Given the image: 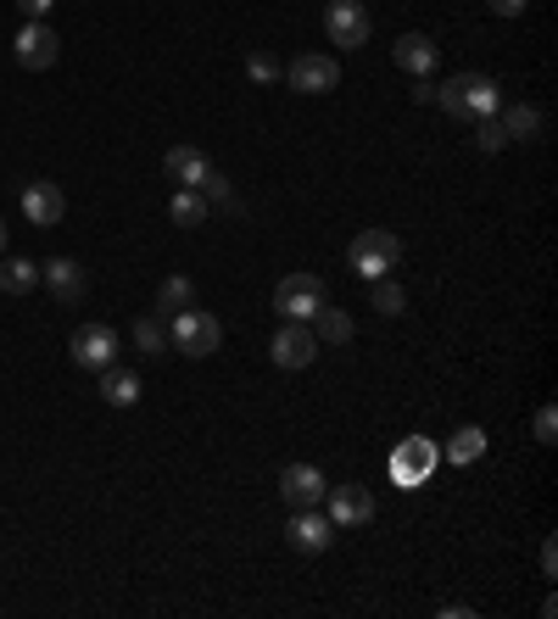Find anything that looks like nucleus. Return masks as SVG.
Returning a JSON list of instances; mask_svg holds the SVG:
<instances>
[{
  "label": "nucleus",
  "instance_id": "nucleus-7",
  "mask_svg": "<svg viewBox=\"0 0 558 619\" xmlns=\"http://www.w3.org/2000/svg\"><path fill=\"white\" fill-rule=\"evenodd\" d=\"M12 51H18V68H29V73H46V68H57V57H62V40H57V29H51L46 18H29V23L18 29Z\"/></svg>",
  "mask_w": 558,
  "mask_h": 619
},
{
  "label": "nucleus",
  "instance_id": "nucleus-10",
  "mask_svg": "<svg viewBox=\"0 0 558 619\" xmlns=\"http://www.w3.org/2000/svg\"><path fill=\"white\" fill-rule=\"evenodd\" d=\"M268 357H274L280 369H291V374H296V369H307V363L319 357V335H313L307 324H291V318H285V324H280V335L268 341Z\"/></svg>",
  "mask_w": 558,
  "mask_h": 619
},
{
  "label": "nucleus",
  "instance_id": "nucleus-6",
  "mask_svg": "<svg viewBox=\"0 0 558 619\" xmlns=\"http://www.w3.org/2000/svg\"><path fill=\"white\" fill-rule=\"evenodd\" d=\"M369 29H374V18H369L363 0H330V7H324V35H330V46L358 51V46H369Z\"/></svg>",
  "mask_w": 558,
  "mask_h": 619
},
{
  "label": "nucleus",
  "instance_id": "nucleus-16",
  "mask_svg": "<svg viewBox=\"0 0 558 619\" xmlns=\"http://www.w3.org/2000/svg\"><path fill=\"white\" fill-rule=\"evenodd\" d=\"M435 40L430 35H402L397 46H391V62L402 68V73H413V79H424V73H435Z\"/></svg>",
  "mask_w": 558,
  "mask_h": 619
},
{
  "label": "nucleus",
  "instance_id": "nucleus-11",
  "mask_svg": "<svg viewBox=\"0 0 558 619\" xmlns=\"http://www.w3.org/2000/svg\"><path fill=\"white\" fill-rule=\"evenodd\" d=\"M285 536H291V547H296V552L319 558V552H330V541H335V524H330V513L291 508V524H285Z\"/></svg>",
  "mask_w": 558,
  "mask_h": 619
},
{
  "label": "nucleus",
  "instance_id": "nucleus-17",
  "mask_svg": "<svg viewBox=\"0 0 558 619\" xmlns=\"http://www.w3.org/2000/svg\"><path fill=\"white\" fill-rule=\"evenodd\" d=\"M163 174H168L179 190H202V179H207L213 168H207V157H202L196 146H168V157H163Z\"/></svg>",
  "mask_w": 558,
  "mask_h": 619
},
{
  "label": "nucleus",
  "instance_id": "nucleus-31",
  "mask_svg": "<svg viewBox=\"0 0 558 619\" xmlns=\"http://www.w3.org/2000/svg\"><path fill=\"white\" fill-rule=\"evenodd\" d=\"M541 574H547V580L558 574V541H552V536L541 541Z\"/></svg>",
  "mask_w": 558,
  "mask_h": 619
},
{
  "label": "nucleus",
  "instance_id": "nucleus-3",
  "mask_svg": "<svg viewBox=\"0 0 558 619\" xmlns=\"http://www.w3.org/2000/svg\"><path fill=\"white\" fill-rule=\"evenodd\" d=\"M435 463H441V446H435L430 435H408L402 446H391V458H385V474H391V485H402V491H419V485L435 474Z\"/></svg>",
  "mask_w": 558,
  "mask_h": 619
},
{
  "label": "nucleus",
  "instance_id": "nucleus-14",
  "mask_svg": "<svg viewBox=\"0 0 558 619\" xmlns=\"http://www.w3.org/2000/svg\"><path fill=\"white\" fill-rule=\"evenodd\" d=\"M324 474L313 469V463H285V474H280V497L291 502V508H319L324 502Z\"/></svg>",
  "mask_w": 558,
  "mask_h": 619
},
{
  "label": "nucleus",
  "instance_id": "nucleus-5",
  "mask_svg": "<svg viewBox=\"0 0 558 619\" xmlns=\"http://www.w3.org/2000/svg\"><path fill=\"white\" fill-rule=\"evenodd\" d=\"M324 302H330V291H324L319 274H285V279L274 285V313L291 318V324H307Z\"/></svg>",
  "mask_w": 558,
  "mask_h": 619
},
{
  "label": "nucleus",
  "instance_id": "nucleus-1",
  "mask_svg": "<svg viewBox=\"0 0 558 619\" xmlns=\"http://www.w3.org/2000/svg\"><path fill=\"white\" fill-rule=\"evenodd\" d=\"M435 101H441L447 118L474 124V118H491V112L502 107V90H497V79H486V73H452L447 85H435Z\"/></svg>",
  "mask_w": 558,
  "mask_h": 619
},
{
  "label": "nucleus",
  "instance_id": "nucleus-23",
  "mask_svg": "<svg viewBox=\"0 0 558 619\" xmlns=\"http://www.w3.org/2000/svg\"><path fill=\"white\" fill-rule=\"evenodd\" d=\"M135 346H140L146 357H163V352H168V318H163V313H140V318H135Z\"/></svg>",
  "mask_w": 558,
  "mask_h": 619
},
{
  "label": "nucleus",
  "instance_id": "nucleus-18",
  "mask_svg": "<svg viewBox=\"0 0 558 619\" xmlns=\"http://www.w3.org/2000/svg\"><path fill=\"white\" fill-rule=\"evenodd\" d=\"M101 402H112V407H135V402H140V374L124 369V363H107V369H101Z\"/></svg>",
  "mask_w": 558,
  "mask_h": 619
},
{
  "label": "nucleus",
  "instance_id": "nucleus-15",
  "mask_svg": "<svg viewBox=\"0 0 558 619\" xmlns=\"http://www.w3.org/2000/svg\"><path fill=\"white\" fill-rule=\"evenodd\" d=\"M40 285H46L57 302H79V296L90 291V279H85V268H79L74 257H51V263H40Z\"/></svg>",
  "mask_w": 558,
  "mask_h": 619
},
{
  "label": "nucleus",
  "instance_id": "nucleus-29",
  "mask_svg": "<svg viewBox=\"0 0 558 619\" xmlns=\"http://www.w3.org/2000/svg\"><path fill=\"white\" fill-rule=\"evenodd\" d=\"M530 435H536V446H552V441H558V407H552V402H541V407H536Z\"/></svg>",
  "mask_w": 558,
  "mask_h": 619
},
{
  "label": "nucleus",
  "instance_id": "nucleus-24",
  "mask_svg": "<svg viewBox=\"0 0 558 619\" xmlns=\"http://www.w3.org/2000/svg\"><path fill=\"white\" fill-rule=\"evenodd\" d=\"M307 324H313V335H319V341H335V346H346V341H352V318H346L341 307H330V302H324Z\"/></svg>",
  "mask_w": 558,
  "mask_h": 619
},
{
  "label": "nucleus",
  "instance_id": "nucleus-8",
  "mask_svg": "<svg viewBox=\"0 0 558 619\" xmlns=\"http://www.w3.org/2000/svg\"><path fill=\"white\" fill-rule=\"evenodd\" d=\"M285 85L302 90V96H330V90L341 85V62L324 57V51H302V57L285 68Z\"/></svg>",
  "mask_w": 558,
  "mask_h": 619
},
{
  "label": "nucleus",
  "instance_id": "nucleus-27",
  "mask_svg": "<svg viewBox=\"0 0 558 619\" xmlns=\"http://www.w3.org/2000/svg\"><path fill=\"white\" fill-rule=\"evenodd\" d=\"M246 79H252V85H280L285 68H280L274 51H252V57H246Z\"/></svg>",
  "mask_w": 558,
  "mask_h": 619
},
{
  "label": "nucleus",
  "instance_id": "nucleus-2",
  "mask_svg": "<svg viewBox=\"0 0 558 619\" xmlns=\"http://www.w3.org/2000/svg\"><path fill=\"white\" fill-rule=\"evenodd\" d=\"M346 263H352L358 279H385V274L402 263V240H397L391 229H363V235H352Z\"/></svg>",
  "mask_w": 558,
  "mask_h": 619
},
{
  "label": "nucleus",
  "instance_id": "nucleus-4",
  "mask_svg": "<svg viewBox=\"0 0 558 619\" xmlns=\"http://www.w3.org/2000/svg\"><path fill=\"white\" fill-rule=\"evenodd\" d=\"M168 346H174L179 357H213V352L224 346V324H218L213 313H202V307L174 313V324H168Z\"/></svg>",
  "mask_w": 558,
  "mask_h": 619
},
{
  "label": "nucleus",
  "instance_id": "nucleus-30",
  "mask_svg": "<svg viewBox=\"0 0 558 619\" xmlns=\"http://www.w3.org/2000/svg\"><path fill=\"white\" fill-rule=\"evenodd\" d=\"M486 7H491L497 18H525V7H530V0H486Z\"/></svg>",
  "mask_w": 558,
  "mask_h": 619
},
{
  "label": "nucleus",
  "instance_id": "nucleus-22",
  "mask_svg": "<svg viewBox=\"0 0 558 619\" xmlns=\"http://www.w3.org/2000/svg\"><path fill=\"white\" fill-rule=\"evenodd\" d=\"M196 307V285L185 279V274H168L163 285H157V313L168 318V313H190Z\"/></svg>",
  "mask_w": 558,
  "mask_h": 619
},
{
  "label": "nucleus",
  "instance_id": "nucleus-32",
  "mask_svg": "<svg viewBox=\"0 0 558 619\" xmlns=\"http://www.w3.org/2000/svg\"><path fill=\"white\" fill-rule=\"evenodd\" d=\"M18 7H23V18H46V12L57 7V0H18Z\"/></svg>",
  "mask_w": 558,
  "mask_h": 619
},
{
  "label": "nucleus",
  "instance_id": "nucleus-21",
  "mask_svg": "<svg viewBox=\"0 0 558 619\" xmlns=\"http://www.w3.org/2000/svg\"><path fill=\"white\" fill-rule=\"evenodd\" d=\"M40 285V268L29 257H0V291L7 296H29Z\"/></svg>",
  "mask_w": 558,
  "mask_h": 619
},
{
  "label": "nucleus",
  "instance_id": "nucleus-20",
  "mask_svg": "<svg viewBox=\"0 0 558 619\" xmlns=\"http://www.w3.org/2000/svg\"><path fill=\"white\" fill-rule=\"evenodd\" d=\"M497 124H502V135H508V140H525V146H530V140H541V129H547L541 107H525V101H519V107H502V118H497Z\"/></svg>",
  "mask_w": 558,
  "mask_h": 619
},
{
  "label": "nucleus",
  "instance_id": "nucleus-12",
  "mask_svg": "<svg viewBox=\"0 0 558 619\" xmlns=\"http://www.w3.org/2000/svg\"><path fill=\"white\" fill-rule=\"evenodd\" d=\"M324 502H330V524L335 530H352V524L374 519V491L369 485H335V491H324Z\"/></svg>",
  "mask_w": 558,
  "mask_h": 619
},
{
  "label": "nucleus",
  "instance_id": "nucleus-13",
  "mask_svg": "<svg viewBox=\"0 0 558 619\" xmlns=\"http://www.w3.org/2000/svg\"><path fill=\"white\" fill-rule=\"evenodd\" d=\"M62 213H68V196H62V185H51V179H35V185L23 190V218H29L35 229H57V224H62Z\"/></svg>",
  "mask_w": 558,
  "mask_h": 619
},
{
  "label": "nucleus",
  "instance_id": "nucleus-26",
  "mask_svg": "<svg viewBox=\"0 0 558 619\" xmlns=\"http://www.w3.org/2000/svg\"><path fill=\"white\" fill-rule=\"evenodd\" d=\"M369 302H374V313H385V318H397L402 307H408V291L385 274V279H369Z\"/></svg>",
  "mask_w": 558,
  "mask_h": 619
},
{
  "label": "nucleus",
  "instance_id": "nucleus-9",
  "mask_svg": "<svg viewBox=\"0 0 558 619\" xmlns=\"http://www.w3.org/2000/svg\"><path fill=\"white\" fill-rule=\"evenodd\" d=\"M68 352H74V363L79 369H107V363H118V330L112 324H79L74 330V341H68Z\"/></svg>",
  "mask_w": 558,
  "mask_h": 619
},
{
  "label": "nucleus",
  "instance_id": "nucleus-25",
  "mask_svg": "<svg viewBox=\"0 0 558 619\" xmlns=\"http://www.w3.org/2000/svg\"><path fill=\"white\" fill-rule=\"evenodd\" d=\"M168 218H174L179 229H196V224L207 218V196H202V190H174V202H168Z\"/></svg>",
  "mask_w": 558,
  "mask_h": 619
},
{
  "label": "nucleus",
  "instance_id": "nucleus-33",
  "mask_svg": "<svg viewBox=\"0 0 558 619\" xmlns=\"http://www.w3.org/2000/svg\"><path fill=\"white\" fill-rule=\"evenodd\" d=\"M7 240H12V235H7V224H0V257H7Z\"/></svg>",
  "mask_w": 558,
  "mask_h": 619
},
{
  "label": "nucleus",
  "instance_id": "nucleus-28",
  "mask_svg": "<svg viewBox=\"0 0 558 619\" xmlns=\"http://www.w3.org/2000/svg\"><path fill=\"white\" fill-rule=\"evenodd\" d=\"M502 146H508V135H502L497 112H491V118H474V151H486V157H491V151H502Z\"/></svg>",
  "mask_w": 558,
  "mask_h": 619
},
{
  "label": "nucleus",
  "instance_id": "nucleus-19",
  "mask_svg": "<svg viewBox=\"0 0 558 619\" xmlns=\"http://www.w3.org/2000/svg\"><path fill=\"white\" fill-rule=\"evenodd\" d=\"M441 458H447V463H458V469H469L474 458H486V430H480V424L452 430V435L441 441Z\"/></svg>",
  "mask_w": 558,
  "mask_h": 619
}]
</instances>
